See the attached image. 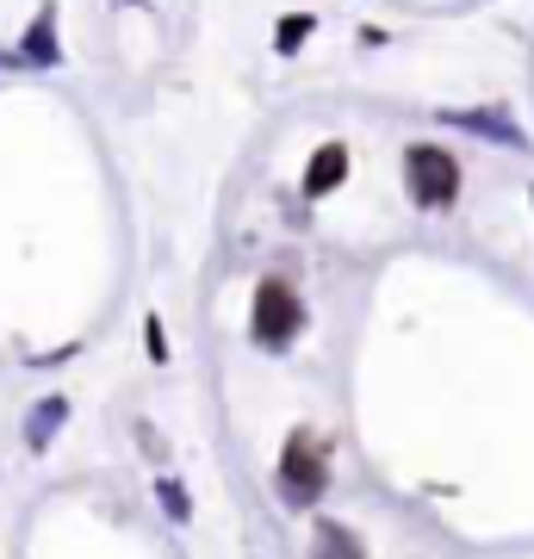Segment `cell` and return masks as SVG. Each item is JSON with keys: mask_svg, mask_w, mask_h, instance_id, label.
Here are the masks:
<instances>
[{"mask_svg": "<svg viewBox=\"0 0 534 559\" xmlns=\"http://www.w3.org/2000/svg\"><path fill=\"white\" fill-rule=\"evenodd\" d=\"M404 187L423 212H448L460 200V162L436 143H411L404 150Z\"/></svg>", "mask_w": 534, "mask_h": 559, "instance_id": "1", "label": "cell"}, {"mask_svg": "<svg viewBox=\"0 0 534 559\" xmlns=\"http://www.w3.org/2000/svg\"><path fill=\"white\" fill-rule=\"evenodd\" d=\"M317 559H367V554H360L355 528H342V522H323V528H317Z\"/></svg>", "mask_w": 534, "mask_h": 559, "instance_id": "2", "label": "cell"}, {"mask_svg": "<svg viewBox=\"0 0 534 559\" xmlns=\"http://www.w3.org/2000/svg\"><path fill=\"white\" fill-rule=\"evenodd\" d=\"M305 32H311V20H280V50H293Z\"/></svg>", "mask_w": 534, "mask_h": 559, "instance_id": "3", "label": "cell"}]
</instances>
